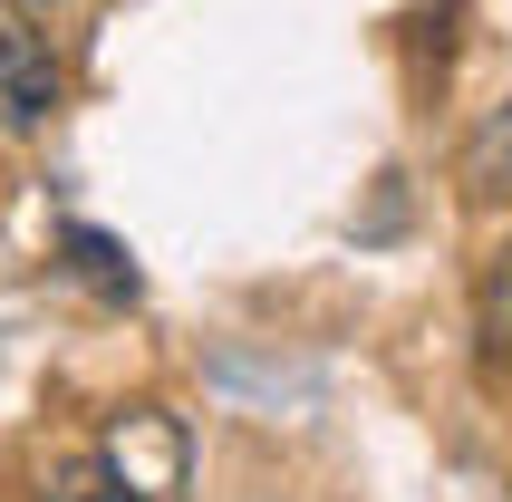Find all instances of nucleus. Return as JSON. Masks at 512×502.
<instances>
[{
    "mask_svg": "<svg viewBox=\"0 0 512 502\" xmlns=\"http://www.w3.org/2000/svg\"><path fill=\"white\" fill-rule=\"evenodd\" d=\"M39 10L29 0H0V107L20 116V126H39L58 97V68H49V39H39Z\"/></svg>",
    "mask_w": 512,
    "mask_h": 502,
    "instance_id": "1",
    "label": "nucleus"
},
{
    "mask_svg": "<svg viewBox=\"0 0 512 502\" xmlns=\"http://www.w3.org/2000/svg\"><path fill=\"white\" fill-rule=\"evenodd\" d=\"M107 474L126 483L136 502H155V493H174V474H184V435H174L155 406H136V416L107 435Z\"/></svg>",
    "mask_w": 512,
    "mask_h": 502,
    "instance_id": "2",
    "label": "nucleus"
},
{
    "mask_svg": "<svg viewBox=\"0 0 512 502\" xmlns=\"http://www.w3.org/2000/svg\"><path fill=\"white\" fill-rule=\"evenodd\" d=\"M39 502H136V493L107 474V454H78V464H58V474H49Z\"/></svg>",
    "mask_w": 512,
    "mask_h": 502,
    "instance_id": "3",
    "label": "nucleus"
},
{
    "mask_svg": "<svg viewBox=\"0 0 512 502\" xmlns=\"http://www.w3.org/2000/svg\"><path fill=\"white\" fill-rule=\"evenodd\" d=\"M68 251L87 261V280H97V290H116V300H136V261H126V251H116L107 232H68Z\"/></svg>",
    "mask_w": 512,
    "mask_h": 502,
    "instance_id": "4",
    "label": "nucleus"
},
{
    "mask_svg": "<svg viewBox=\"0 0 512 502\" xmlns=\"http://www.w3.org/2000/svg\"><path fill=\"white\" fill-rule=\"evenodd\" d=\"M503 184H512V116H493L474 145V194H503Z\"/></svg>",
    "mask_w": 512,
    "mask_h": 502,
    "instance_id": "5",
    "label": "nucleus"
},
{
    "mask_svg": "<svg viewBox=\"0 0 512 502\" xmlns=\"http://www.w3.org/2000/svg\"><path fill=\"white\" fill-rule=\"evenodd\" d=\"M29 10H68V0H29Z\"/></svg>",
    "mask_w": 512,
    "mask_h": 502,
    "instance_id": "6",
    "label": "nucleus"
}]
</instances>
